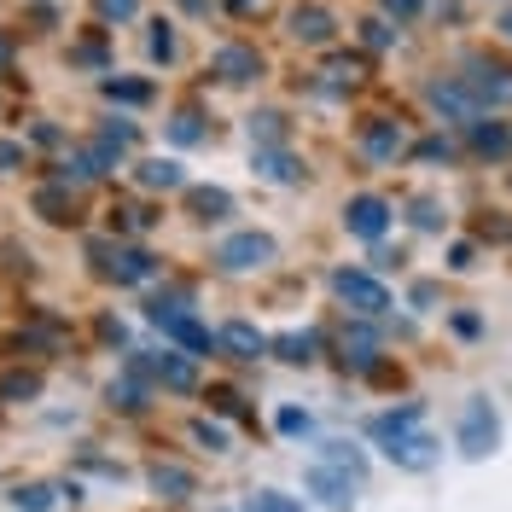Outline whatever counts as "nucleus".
<instances>
[{"label": "nucleus", "instance_id": "1", "mask_svg": "<svg viewBox=\"0 0 512 512\" xmlns=\"http://www.w3.org/2000/svg\"><path fill=\"white\" fill-rule=\"evenodd\" d=\"M332 291H338V303L355 309L361 320H379L390 309V286H384L379 274H367V268H338L332 274Z\"/></svg>", "mask_w": 512, "mask_h": 512}, {"label": "nucleus", "instance_id": "2", "mask_svg": "<svg viewBox=\"0 0 512 512\" xmlns=\"http://www.w3.org/2000/svg\"><path fill=\"white\" fill-rule=\"evenodd\" d=\"M88 256L99 262V274L117 280V286H140V280L158 274V256L146 251V245H94Z\"/></svg>", "mask_w": 512, "mask_h": 512}, {"label": "nucleus", "instance_id": "3", "mask_svg": "<svg viewBox=\"0 0 512 512\" xmlns=\"http://www.w3.org/2000/svg\"><path fill=\"white\" fill-rule=\"evenodd\" d=\"M460 454L466 460H483V454H495V443H501V419H495V408H489V396H472L466 408H460Z\"/></svg>", "mask_w": 512, "mask_h": 512}, {"label": "nucleus", "instance_id": "4", "mask_svg": "<svg viewBox=\"0 0 512 512\" xmlns=\"http://www.w3.org/2000/svg\"><path fill=\"white\" fill-rule=\"evenodd\" d=\"M466 94H472V105H478V117L489 111V105H512V70L507 64H489V59H466Z\"/></svg>", "mask_w": 512, "mask_h": 512}, {"label": "nucleus", "instance_id": "5", "mask_svg": "<svg viewBox=\"0 0 512 512\" xmlns=\"http://www.w3.org/2000/svg\"><path fill=\"white\" fill-rule=\"evenodd\" d=\"M274 256H280V245H274V239H268V233H233V239H222V245H216V262H222L227 274H251V268H268V262H274Z\"/></svg>", "mask_w": 512, "mask_h": 512}, {"label": "nucleus", "instance_id": "6", "mask_svg": "<svg viewBox=\"0 0 512 512\" xmlns=\"http://www.w3.org/2000/svg\"><path fill=\"white\" fill-rule=\"evenodd\" d=\"M390 222H396V210L379 192H355L350 204H344V227H350L355 239H367V245H379L384 233H390Z\"/></svg>", "mask_w": 512, "mask_h": 512}, {"label": "nucleus", "instance_id": "7", "mask_svg": "<svg viewBox=\"0 0 512 512\" xmlns=\"http://www.w3.org/2000/svg\"><path fill=\"white\" fill-rule=\"evenodd\" d=\"M303 489L315 495L320 507L350 512V507H355V489H361V483H355L350 472H338V466H326V460H309V472H303Z\"/></svg>", "mask_w": 512, "mask_h": 512}, {"label": "nucleus", "instance_id": "8", "mask_svg": "<svg viewBox=\"0 0 512 512\" xmlns=\"http://www.w3.org/2000/svg\"><path fill=\"white\" fill-rule=\"evenodd\" d=\"M384 443V454H390V460H396V466H402V472H431V466H437V454H443V448H437V437H431V431H396V437H379Z\"/></svg>", "mask_w": 512, "mask_h": 512}, {"label": "nucleus", "instance_id": "9", "mask_svg": "<svg viewBox=\"0 0 512 512\" xmlns=\"http://www.w3.org/2000/svg\"><path fill=\"white\" fill-rule=\"evenodd\" d=\"M210 70L222 76L227 88H245V82H256V76H262V53H256V47H216Z\"/></svg>", "mask_w": 512, "mask_h": 512}, {"label": "nucleus", "instance_id": "10", "mask_svg": "<svg viewBox=\"0 0 512 512\" xmlns=\"http://www.w3.org/2000/svg\"><path fill=\"white\" fill-rule=\"evenodd\" d=\"M425 99H431L443 117H454V123H472V117H478V105H472V94H466L460 76H437V82H425Z\"/></svg>", "mask_w": 512, "mask_h": 512}, {"label": "nucleus", "instance_id": "11", "mask_svg": "<svg viewBox=\"0 0 512 512\" xmlns=\"http://www.w3.org/2000/svg\"><path fill=\"white\" fill-rule=\"evenodd\" d=\"M402 146H408V140H402V123H390V117H373V123L361 128V152L373 163H396Z\"/></svg>", "mask_w": 512, "mask_h": 512}, {"label": "nucleus", "instance_id": "12", "mask_svg": "<svg viewBox=\"0 0 512 512\" xmlns=\"http://www.w3.org/2000/svg\"><path fill=\"white\" fill-rule=\"evenodd\" d=\"M140 367H146V379L163 384V390H192V384H198V367H192V355H146Z\"/></svg>", "mask_w": 512, "mask_h": 512}, {"label": "nucleus", "instance_id": "13", "mask_svg": "<svg viewBox=\"0 0 512 512\" xmlns=\"http://www.w3.org/2000/svg\"><path fill=\"white\" fill-rule=\"evenodd\" d=\"M105 396H111V408H128V414H140V408L152 402V379H146V367H140V361H128L123 379H111V390H105Z\"/></svg>", "mask_w": 512, "mask_h": 512}, {"label": "nucleus", "instance_id": "14", "mask_svg": "<svg viewBox=\"0 0 512 512\" xmlns=\"http://www.w3.org/2000/svg\"><path fill=\"white\" fill-rule=\"evenodd\" d=\"M216 350H227L233 361H256V355L268 350V338L256 332L251 320H227L222 332H216Z\"/></svg>", "mask_w": 512, "mask_h": 512}, {"label": "nucleus", "instance_id": "15", "mask_svg": "<svg viewBox=\"0 0 512 512\" xmlns=\"http://www.w3.org/2000/svg\"><path fill=\"white\" fill-rule=\"evenodd\" d=\"M251 163H256V175H262V181H274V187H303V175H309V169L291 158L286 146H274V152H256Z\"/></svg>", "mask_w": 512, "mask_h": 512}, {"label": "nucleus", "instance_id": "16", "mask_svg": "<svg viewBox=\"0 0 512 512\" xmlns=\"http://www.w3.org/2000/svg\"><path fill=\"white\" fill-rule=\"evenodd\" d=\"M163 332H169V338H175V344H181V350L192 355V361L216 350V332H210L204 320H192V309H187V315H175V320H163Z\"/></svg>", "mask_w": 512, "mask_h": 512}, {"label": "nucleus", "instance_id": "17", "mask_svg": "<svg viewBox=\"0 0 512 512\" xmlns=\"http://www.w3.org/2000/svg\"><path fill=\"white\" fill-rule=\"evenodd\" d=\"M291 35L309 41V47H326V41L338 35V18H332L326 6H297V12H291Z\"/></svg>", "mask_w": 512, "mask_h": 512}, {"label": "nucleus", "instance_id": "18", "mask_svg": "<svg viewBox=\"0 0 512 512\" xmlns=\"http://www.w3.org/2000/svg\"><path fill=\"white\" fill-rule=\"evenodd\" d=\"M466 140H472L478 158H507L512 152V128L507 123H483V117H472V123H466Z\"/></svg>", "mask_w": 512, "mask_h": 512}, {"label": "nucleus", "instance_id": "19", "mask_svg": "<svg viewBox=\"0 0 512 512\" xmlns=\"http://www.w3.org/2000/svg\"><path fill=\"white\" fill-rule=\"evenodd\" d=\"M146 478H152V489H158L163 501H187L192 489H198V478H192L187 466H175V460H158Z\"/></svg>", "mask_w": 512, "mask_h": 512}, {"label": "nucleus", "instance_id": "20", "mask_svg": "<svg viewBox=\"0 0 512 512\" xmlns=\"http://www.w3.org/2000/svg\"><path fill=\"white\" fill-rule=\"evenodd\" d=\"M187 210L198 222H227L233 216V192L222 187H187Z\"/></svg>", "mask_w": 512, "mask_h": 512}, {"label": "nucleus", "instance_id": "21", "mask_svg": "<svg viewBox=\"0 0 512 512\" xmlns=\"http://www.w3.org/2000/svg\"><path fill=\"white\" fill-rule=\"evenodd\" d=\"M140 187L181 192V187H187V175H181V163H175V158H140Z\"/></svg>", "mask_w": 512, "mask_h": 512}, {"label": "nucleus", "instance_id": "22", "mask_svg": "<svg viewBox=\"0 0 512 512\" xmlns=\"http://www.w3.org/2000/svg\"><path fill=\"white\" fill-rule=\"evenodd\" d=\"M315 460H326V466H338V472H350L355 483L367 478V454L361 448H350V443H320V454Z\"/></svg>", "mask_w": 512, "mask_h": 512}, {"label": "nucleus", "instance_id": "23", "mask_svg": "<svg viewBox=\"0 0 512 512\" xmlns=\"http://www.w3.org/2000/svg\"><path fill=\"white\" fill-rule=\"evenodd\" d=\"M419 419H425V408H419V402H402V408L379 414L373 425H367V431H373V437H396V431H414Z\"/></svg>", "mask_w": 512, "mask_h": 512}, {"label": "nucleus", "instance_id": "24", "mask_svg": "<svg viewBox=\"0 0 512 512\" xmlns=\"http://www.w3.org/2000/svg\"><path fill=\"white\" fill-rule=\"evenodd\" d=\"M268 350H280V361H291V367H309L315 361V332H280Z\"/></svg>", "mask_w": 512, "mask_h": 512}, {"label": "nucleus", "instance_id": "25", "mask_svg": "<svg viewBox=\"0 0 512 512\" xmlns=\"http://www.w3.org/2000/svg\"><path fill=\"white\" fill-rule=\"evenodd\" d=\"M251 140H256V152L286 146V117H280V111H262V117H251Z\"/></svg>", "mask_w": 512, "mask_h": 512}, {"label": "nucleus", "instance_id": "26", "mask_svg": "<svg viewBox=\"0 0 512 512\" xmlns=\"http://www.w3.org/2000/svg\"><path fill=\"white\" fill-rule=\"evenodd\" d=\"M245 512H309L297 495H280V489H256L251 501H245Z\"/></svg>", "mask_w": 512, "mask_h": 512}, {"label": "nucleus", "instance_id": "27", "mask_svg": "<svg viewBox=\"0 0 512 512\" xmlns=\"http://www.w3.org/2000/svg\"><path fill=\"white\" fill-rule=\"evenodd\" d=\"M373 350H379V338H373L367 326H355V332H344V361H355V367H367V361H373Z\"/></svg>", "mask_w": 512, "mask_h": 512}, {"label": "nucleus", "instance_id": "28", "mask_svg": "<svg viewBox=\"0 0 512 512\" xmlns=\"http://www.w3.org/2000/svg\"><path fill=\"white\" fill-rule=\"evenodd\" d=\"M12 507L18 512H47L53 507V489H47V483H18V489H12Z\"/></svg>", "mask_w": 512, "mask_h": 512}, {"label": "nucleus", "instance_id": "29", "mask_svg": "<svg viewBox=\"0 0 512 512\" xmlns=\"http://www.w3.org/2000/svg\"><path fill=\"white\" fill-rule=\"evenodd\" d=\"M169 140H175V146H198V140H204L198 111H175V117H169Z\"/></svg>", "mask_w": 512, "mask_h": 512}, {"label": "nucleus", "instance_id": "30", "mask_svg": "<svg viewBox=\"0 0 512 512\" xmlns=\"http://www.w3.org/2000/svg\"><path fill=\"white\" fill-rule=\"evenodd\" d=\"M192 437H198V443L210 448V454H227V448H233V437H227V431L216 425V419H192Z\"/></svg>", "mask_w": 512, "mask_h": 512}, {"label": "nucleus", "instance_id": "31", "mask_svg": "<svg viewBox=\"0 0 512 512\" xmlns=\"http://www.w3.org/2000/svg\"><path fill=\"white\" fill-rule=\"evenodd\" d=\"M274 425H280V437H309V431H315L309 408H280V414H274Z\"/></svg>", "mask_w": 512, "mask_h": 512}, {"label": "nucleus", "instance_id": "32", "mask_svg": "<svg viewBox=\"0 0 512 512\" xmlns=\"http://www.w3.org/2000/svg\"><path fill=\"white\" fill-rule=\"evenodd\" d=\"M146 53H152V59H163V64L175 59V24H163V18H158V24H152V35H146Z\"/></svg>", "mask_w": 512, "mask_h": 512}, {"label": "nucleus", "instance_id": "33", "mask_svg": "<svg viewBox=\"0 0 512 512\" xmlns=\"http://www.w3.org/2000/svg\"><path fill=\"white\" fill-rule=\"evenodd\" d=\"M105 99H123V105H146V99H152V82H117V76H111V82H105Z\"/></svg>", "mask_w": 512, "mask_h": 512}, {"label": "nucleus", "instance_id": "34", "mask_svg": "<svg viewBox=\"0 0 512 512\" xmlns=\"http://www.w3.org/2000/svg\"><path fill=\"white\" fill-rule=\"evenodd\" d=\"M35 210H41V216H47V222H70V198H64V192H35Z\"/></svg>", "mask_w": 512, "mask_h": 512}, {"label": "nucleus", "instance_id": "35", "mask_svg": "<svg viewBox=\"0 0 512 512\" xmlns=\"http://www.w3.org/2000/svg\"><path fill=\"white\" fill-rule=\"evenodd\" d=\"M361 41H367L373 53H384V47H396V30H390L384 18H367V24H361Z\"/></svg>", "mask_w": 512, "mask_h": 512}, {"label": "nucleus", "instance_id": "36", "mask_svg": "<svg viewBox=\"0 0 512 512\" xmlns=\"http://www.w3.org/2000/svg\"><path fill=\"white\" fill-rule=\"evenodd\" d=\"M414 227H419V233H437V227H443V216H437V204H431V198H419V204H414Z\"/></svg>", "mask_w": 512, "mask_h": 512}, {"label": "nucleus", "instance_id": "37", "mask_svg": "<svg viewBox=\"0 0 512 512\" xmlns=\"http://www.w3.org/2000/svg\"><path fill=\"white\" fill-rule=\"evenodd\" d=\"M140 12V0H99V18H117V24H128Z\"/></svg>", "mask_w": 512, "mask_h": 512}, {"label": "nucleus", "instance_id": "38", "mask_svg": "<svg viewBox=\"0 0 512 512\" xmlns=\"http://www.w3.org/2000/svg\"><path fill=\"white\" fill-rule=\"evenodd\" d=\"M414 158H454V140H443V134H431V140H419Z\"/></svg>", "mask_w": 512, "mask_h": 512}, {"label": "nucleus", "instance_id": "39", "mask_svg": "<svg viewBox=\"0 0 512 512\" xmlns=\"http://www.w3.org/2000/svg\"><path fill=\"white\" fill-rule=\"evenodd\" d=\"M35 390H41V379H35V373H24V379H6V384H0V396H35Z\"/></svg>", "mask_w": 512, "mask_h": 512}, {"label": "nucleus", "instance_id": "40", "mask_svg": "<svg viewBox=\"0 0 512 512\" xmlns=\"http://www.w3.org/2000/svg\"><path fill=\"white\" fill-rule=\"evenodd\" d=\"M448 326H454V338H478V332H483V320H478V315H454Z\"/></svg>", "mask_w": 512, "mask_h": 512}, {"label": "nucleus", "instance_id": "41", "mask_svg": "<svg viewBox=\"0 0 512 512\" xmlns=\"http://www.w3.org/2000/svg\"><path fill=\"white\" fill-rule=\"evenodd\" d=\"M384 12H390V18H414L419 6H425V0H379Z\"/></svg>", "mask_w": 512, "mask_h": 512}, {"label": "nucleus", "instance_id": "42", "mask_svg": "<svg viewBox=\"0 0 512 512\" xmlns=\"http://www.w3.org/2000/svg\"><path fill=\"white\" fill-rule=\"evenodd\" d=\"M262 6H268V0H233V12H239V18H251V12H262Z\"/></svg>", "mask_w": 512, "mask_h": 512}, {"label": "nucleus", "instance_id": "43", "mask_svg": "<svg viewBox=\"0 0 512 512\" xmlns=\"http://www.w3.org/2000/svg\"><path fill=\"white\" fill-rule=\"evenodd\" d=\"M181 6H187V12H210V0H181Z\"/></svg>", "mask_w": 512, "mask_h": 512}, {"label": "nucleus", "instance_id": "44", "mask_svg": "<svg viewBox=\"0 0 512 512\" xmlns=\"http://www.w3.org/2000/svg\"><path fill=\"white\" fill-rule=\"evenodd\" d=\"M501 30H507V41H512V12H501Z\"/></svg>", "mask_w": 512, "mask_h": 512}, {"label": "nucleus", "instance_id": "45", "mask_svg": "<svg viewBox=\"0 0 512 512\" xmlns=\"http://www.w3.org/2000/svg\"><path fill=\"white\" fill-rule=\"evenodd\" d=\"M6 59H12V47H6V41H0V64H6Z\"/></svg>", "mask_w": 512, "mask_h": 512}, {"label": "nucleus", "instance_id": "46", "mask_svg": "<svg viewBox=\"0 0 512 512\" xmlns=\"http://www.w3.org/2000/svg\"><path fill=\"white\" fill-rule=\"evenodd\" d=\"M239 512H245V507H239Z\"/></svg>", "mask_w": 512, "mask_h": 512}]
</instances>
